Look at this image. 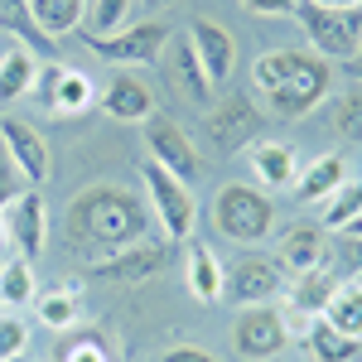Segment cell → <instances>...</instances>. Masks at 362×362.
Here are the masks:
<instances>
[{
    "instance_id": "cell-1",
    "label": "cell",
    "mask_w": 362,
    "mask_h": 362,
    "mask_svg": "<svg viewBox=\"0 0 362 362\" xmlns=\"http://www.w3.org/2000/svg\"><path fill=\"white\" fill-rule=\"evenodd\" d=\"M150 203L136 198L131 189H121V184H92L83 194L68 203V237H73V247L83 242V247H97V251H121V247H136L150 237Z\"/></svg>"
},
{
    "instance_id": "cell-2",
    "label": "cell",
    "mask_w": 362,
    "mask_h": 362,
    "mask_svg": "<svg viewBox=\"0 0 362 362\" xmlns=\"http://www.w3.org/2000/svg\"><path fill=\"white\" fill-rule=\"evenodd\" d=\"M251 78H256V87H261L266 97H271V112L285 116V121H295V116H309L319 102H324V92H329V83H334V68H329L319 54L271 49V54L256 58Z\"/></svg>"
},
{
    "instance_id": "cell-3",
    "label": "cell",
    "mask_w": 362,
    "mask_h": 362,
    "mask_svg": "<svg viewBox=\"0 0 362 362\" xmlns=\"http://www.w3.org/2000/svg\"><path fill=\"white\" fill-rule=\"evenodd\" d=\"M271 223H276V208L271 198L251 184H223L218 198H213V227L223 232L227 242H266L271 237Z\"/></svg>"
},
{
    "instance_id": "cell-4",
    "label": "cell",
    "mask_w": 362,
    "mask_h": 362,
    "mask_svg": "<svg viewBox=\"0 0 362 362\" xmlns=\"http://www.w3.org/2000/svg\"><path fill=\"white\" fill-rule=\"evenodd\" d=\"M140 184L150 194V208L165 227V242H189L194 237V223H198V203H194V189L184 179H174L169 169H160L155 160L140 165Z\"/></svg>"
},
{
    "instance_id": "cell-5",
    "label": "cell",
    "mask_w": 362,
    "mask_h": 362,
    "mask_svg": "<svg viewBox=\"0 0 362 362\" xmlns=\"http://www.w3.org/2000/svg\"><path fill=\"white\" fill-rule=\"evenodd\" d=\"M300 25L324 63H348L362 49V10H324L300 0Z\"/></svg>"
},
{
    "instance_id": "cell-6",
    "label": "cell",
    "mask_w": 362,
    "mask_h": 362,
    "mask_svg": "<svg viewBox=\"0 0 362 362\" xmlns=\"http://www.w3.org/2000/svg\"><path fill=\"white\" fill-rule=\"evenodd\" d=\"M290 348V324L276 305H247L232 324V353L242 362H266Z\"/></svg>"
},
{
    "instance_id": "cell-7",
    "label": "cell",
    "mask_w": 362,
    "mask_h": 362,
    "mask_svg": "<svg viewBox=\"0 0 362 362\" xmlns=\"http://www.w3.org/2000/svg\"><path fill=\"white\" fill-rule=\"evenodd\" d=\"M140 126H145V131H140V140H145L150 160H155L160 169H169V174H174V179H184V184H194L198 174H203V160H198L194 140L184 136V126H179L174 116L150 112Z\"/></svg>"
},
{
    "instance_id": "cell-8",
    "label": "cell",
    "mask_w": 362,
    "mask_h": 362,
    "mask_svg": "<svg viewBox=\"0 0 362 362\" xmlns=\"http://www.w3.org/2000/svg\"><path fill=\"white\" fill-rule=\"evenodd\" d=\"M203 131H208L218 155H237V150L256 145V136L266 131V121H261V112H256V102H251L247 92H232V97H223L208 112V126Z\"/></svg>"
},
{
    "instance_id": "cell-9",
    "label": "cell",
    "mask_w": 362,
    "mask_h": 362,
    "mask_svg": "<svg viewBox=\"0 0 362 362\" xmlns=\"http://www.w3.org/2000/svg\"><path fill=\"white\" fill-rule=\"evenodd\" d=\"M285 290V271L280 261H266V256H242L232 271H223V300L232 305H276V295Z\"/></svg>"
},
{
    "instance_id": "cell-10",
    "label": "cell",
    "mask_w": 362,
    "mask_h": 362,
    "mask_svg": "<svg viewBox=\"0 0 362 362\" xmlns=\"http://www.w3.org/2000/svg\"><path fill=\"white\" fill-rule=\"evenodd\" d=\"M169 266V247L165 242H136V247H121L112 256H102V261H92L87 266V276L92 280H112V285H145L150 276H160Z\"/></svg>"
},
{
    "instance_id": "cell-11",
    "label": "cell",
    "mask_w": 362,
    "mask_h": 362,
    "mask_svg": "<svg viewBox=\"0 0 362 362\" xmlns=\"http://www.w3.org/2000/svg\"><path fill=\"white\" fill-rule=\"evenodd\" d=\"M92 102H97V87L87 73L44 63V73H39V112L44 116H83Z\"/></svg>"
},
{
    "instance_id": "cell-12",
    "label": "cell",
    "mask_w": 362,
    "mask_h": 362,
    "mask_svg": "<svg viewBox=\"0 0 362 362\" xmlns=\"http://www.w3.org/2000/svg\"><path fill=\"white\" fill-rule=\"evenodd\" d=\"M165 44H169V25H160V20L126 25L112 39H87V49L97 58H107V63H155V58H165Z\"/></svg>"
},
{
    "instance_id": "cell-13",
    "label": "cell",
    "mask_w": 362,
    "mask_h": 362,
    "mask_svg": "<svg viewBox=\"0 0 362 362\" xmlns=\"http://www.w3.org/2000/svg\"><path fill=\"white\" fill-rule=\"evenodd\" d=\"M165 73H169V87H174L179 97H189L194 107H208V102H213V83H208V73H203V63H198V49H194L189 34H169Z\"/></svg>"
},
{
    "instance_id": "cell-14",
    "label": "cell",
    "mask_w": 362,
    "mask_h": 362,
    "mask_svg": "<svg viewBox=\"0 0 362 362\" xmlns=\"http://www.w3.org/2000/svg\"><path fill=\"white\" fill-rule=\"evenodd\" d=\"M0 145L10 150V160L20 165V174H25V184H44L49 179V145H44V136L29 126L25 116H0Z\"/></svg>"
},
{
    "instance_id": "cell-15",
    "label": "cell",
    "mask_w": 362,
    "mask_h": 362,
    "mask_svg": "<svg viewBox=\"0 0 362 362\" xmlns=\"http://www.w3.org/2000/svg\"><path fill=\"white\" fill-rule=\"evenodd\" d=\"M189 39H194L198 63H203V73H208L213 92L232 83V68H237V44H232V34H227L223 25H213V20H194Z\"/></svg>"
},
{
    "instance_id": "cell-16",
    "label": "cell",
    "mask_w": 362,
    "mask_h": 362,
    "mask_svg": "<svg viewBox=\"0 0 362 362\" xmlns=\"http://www.w3.org/2000/svg\"><path fill=\"white\" fill-rule=\"evenodd\" d=\"M5 232H10V242L20 247L25 261L44 251V242H49V213H44V194H39V189H25V194L10 203V223H5Z\"/></svg>"
},
{
    "instance_id": "cell-17",
    "label": "cell",
    "mask_w": 362,
    "mask_h": 362,
    "mask_svg": "<svg viewBox=\"0 0 362 362\" xmlns=\"http://www.w3.org/2000/svg\"><path fill=\"white\" fill-rule=\"evenodd\" d=\"M280 271H290V276H309V271H324V261H329V242H324V227H290L285 237H280Z\"/></svg>"
},
{
    "instance_id": "cell-18",
    "label": "cell",
    "mask_w": 362,
    "mask_h": 362,
    "mask_svg": "<svg viewBox=\"0 0 362 362\" xmlns=\"http://www.w3.org/2000/svg\"><path fill=\"white\" fill-rule=\"evenodd\" d=\"M97 102H102V112L112 121H145L155 112V97H150L145 78H136V73H116L112 83L97 92Z\"/></svg>"
},
{
    "instance_id": "cell-19",
    "label": "cell",
    "mask_w": 362,
    "mask_h": 362,
    "mask_svg": "<svg viewBox=\"0 0 362 362\" xmlns=\"http://www.w3.org/2000/svg\"><path fill=\"white\" fill-rule=\"evenodd\" d=\"M251 169H256V179H261L266 189H295V179H300V155H295V145H285V140H256V145H251Z\"/></svg>"
},
{
    "instance_id": "cell-20",
    "label": "cell",
    "mask_w": 362,
    "mask_h": 362,
    "mask_svg": "<svg viewBox=\"0 0 362 362\" xmlns=\"http://www.w3.org/2000/svg\"><path fill=\"white\" fill-rule=\"evenodd\" d=\"M348 184V165H343V155H319L309 169H300V179H295V198L300 203H329Z\"/></svg>"
},
{
    "instance_id": "cell-21",
    "label": "cell",
    "mask_w": 362,
    "mask_h": 362,
    "mask_svg": "<svg viewBox=\"0 0 362 362\" xmlns=\"http://www.w3.org/2000/svg\"><path fill=\"white\" fill-rule=\"evenodd\" d=\"M0 29H10V34H20V44L25 49H39V58H58V44L44 34V29L34 25V10H29V0H0Z\"/></svg>"
},
{
    "instance_id": "cell-22",
    "label": "cell",
    "mask_w": 362,
    "mask_h": 362,
    "mask_svg": "<svg viewBox=\"0 0 362 362\" xmlns=\"http://www.w3.org/2000/svg\"><path fill=\"white\" fill-rule=\"evenodd\" d=\"M338 280L324 276V271H309V276H295V285H285V295H290V314H300V319H319L329 300H334Z\"/></svg>"
},
{
    "instance_id": "cell-23",
    "label": "cell",
    "mask_w": 362,
    "mask_h": 362,
    "mask_svg": "<svg viewBox=\"0 0 362 362\" xmlns=\"http://www.w3.org/2000/svg\"><path fill=\"white\" fill-rule=\"evenodd\" d=\"M305 348L314 353V362H358L362 358V338H348L338 334L329 319H309V334H305Z\"/></svg>"
},
{
    "instance_id": "cell-24",
    "label": "cell",
    "mask_w": 362,
    "mask_h": 362,
    "mask_svg": "<svg viewBox=\"0 0 362 362\" xmlns=\"http://www.w3.org/2000/svg\"><path fill=\"white\" fill-rule=\"evenodd\" d=\"M189 295L198 305H218L223 300V266H218V256L203 242L189 247Z\"/></svg>"
},
{
    "instance_id": "cell-25",
    "label": "cell",
    "mask_w": 362,
    "mask_h": 362,
    "mask_svg": "<svg viewBox=\"0 0 362 362\" xmlns=\"http://www.w3.org/2000/svg\"><path fill=\"white\" fill-rule=\"evenodd\" d=\"M29 10H34V25L58 44L63 34H73V29L83 25L87 0H29Z\"/></svg>"
},
{
    "instance_id": "cell-26",
    "label": "cell",
    "mask_w": 362,
    "mask_h": 362,
    "mask_svg": "<svg viewBox=\"0 0 362 362\" xmlns=\"http://www.w3.org/2000/svg\"><path fill=\"white\" fill-rule=\"evenodd\" d=\"M131 5L136 0H87V15H83V34L87 39H112L131 25Z\"/></svg>"
},
{
    "instance_id": "cell-27",
    "label": "cell",
    "mask_w": 362,
    "mask_h": 362,
    "mask_svg": "<svg viewBox=\"0 0 362 362\" xmlns=\"http://www.w3.org/2000/svg\"><path fill=\"white\" fill-rule=\"evenodd\" d=\"M54 362H116V353H112V338L102 329H78V334H68L58 343Z\"/></svg>"
},
{
    "instance_id": "cell-28",
    "label": "cell",
    "mask_w": 362,
    "mask_h": 362,
    "mask_svg": "<svg viewBox=\"0 0 362 362\" xmlns=\"http://www.w3.org/2000/svg\"><path fill=\"white\" fill-rule=\"evenodd\" d=\"M34 78H39V68H34L29 49H10V54L0 58V102L25 97L29 87H34Z\"/></svg>"
},
{
    "instance_id": "cell-29",
    "label": "cell",
    "mask_w": 362,
    "mask_h": 362,
    "mask_svg": "<svg viewBox=\"0 0 362 362\" xmlns=\"http://www.w3.org/2000/svg\"><path fill=\"white\" fill-rule=\"evenodd\" d=\"M324 319L334 324L338 334L362 338V285H338L329 309H324Z\"/></svg>"
},
{
    "instance_id": "cell-30",
    "label": "cell",
    "mask_w": 362,
    "mask_h": 362,
    "mask_svg": "<svg viewBox=\"0 0 362 362\" xmlns=\"http://www.w3.org/2000/svg\"><path fill=\"white\" fill-rule=\"evenodd\" d=\"M78 314H83V290H49V295H39V319L49 329H73Z\"/></svg>"
},
{
    "instance_id": "cell-31",
    "label": "cell",
    "mask_w": 362,
    "mask_h": 362,
    "mask_svg": "<svg viewBox=\"0 0 362 362\" xmlns=\"http://www.w3.org/2000/svg\"><path fill=\"white\" fill-rule=\"evenodd\" d=\"M0 300L5 305H29L34 300V271H29L25 256H15V261L0 266Z\"/></svg>"
},
{
    "instance_id": "cell-32",
    "label": "cell",
    "mask_w": 362,
    "mask_h": 362,
    "mask_svg": "<svg viewBox=\"0 0 362 362\" xmlns=\"http://www.w3.org/2000/svg\"><path fill=\"white\" fill-rule=\"evenodd\" d=\"M358 213H362V179H358V184H343V189L329 198V208H324V227H338V232H343Z\"/></svg>"
},
{
    "instance_id": "cell-33",
    "label": "cell",
    "mask_w": 362,
    "mask_h": 362,
    "mask_svg": "<svg viewBox=\"0 0 362 362\" xmlns=\"http://www.w3.org/2000/svg\"><path fill=\"white\" fill-rule=\"evenodd\" d=\"M329 126L348 140H362V92H343L329 107Z\"/></svg>"
},
{
    "instance_id": "cell-34",
    "label": "cell",
    "mask_w": 362,
    "mask_h": 362,
    "mask_svg": "<svg viewBox=\"0 0 362 362\" xmlns=\"http://www.w3.org/2000/svg\"><path fill=\"white\" fill-rule=\"evenodd\" d=\"M25 348H29V324L15 319V314H5L0 319V362H15Z\"/></svg>"
},
{
    "instance_id": "cell-35",
    "label": "cell",
    "mask_w": 362,
    "mask_h": 362,
    "mask_svg": "<svg viewBox=\"0 0 362 362\" xmlns=\"http://www.w3.org/2000/svg\"><path fill=\"white\" fill-rule=\"evenodd\" d=\"M20 194H25V174H20L15 160H10V150L0 145V208H10Z\"/></svg>"
},
{
    "instance_id": "cell-36",
    "label": "cell",
    "mask_w": 362,
    "mask_h": 362,
    "mask_svg": "<svg viewBox=\"0 0 362 362\" xmlns=\"http://www.w3.org/2000/svg\"><path fill=\"white\" fill-rule=\"evenodd\" d=\"M343 271L348 276H362V237H348L343 242Z\"/></svg>"
},
{
    "instance_id": "cell-37",
    "label": "cell",
    "mask_w": 362,
    "mask_h": 362,
    "mask_svg": "<svg viewBox=\"0 0 362 362\" xmlns=\"http://www.w3.org/2000/svg\"><path fill=\"white\" fill-rule=\"evenodd\" d=\"M160 362H218V358H213V353H203V348H189V343H184V348H169Z\"/></svg>"
},
{
    "instance_id": "cell-38",
    "label": "cell",
    "mask_w": 362,
    "mask_h": 362,
    "mask_svg": "<svg viewBox=\"0 0 362 362\" xmlns=\"http://www.w3.org/2000/svg\"><path fill=\"white\" fill-rule=\"evenodd\" d=\"M256 15H285V10H295L300 0H247Z\"/></svg>"
},
{
    "instance_id": "cell-39",
    "label": "cell",
    "mask_w": 362,
    "mask_h": 362,
    "mask_svg": "<svg viewBox=\"0 0 362 362\" xmlns=\"http://www.w3.org/2000/svg\"><path fill=\"white\" fill-rule=\"evenodd\" d=\"M309 5H324V10H362V0H309Z\"/></svg>"
},
{
    "instance_id": "cell-40",
    "label": "cell",
    "mask_w": 362,
    "mask_h": 362,
    "mask_svg": "<svg viewBox=\"0 0 362 362\" xmlns=\"http://www.w3.org/2000/svg\"><path fill=\"white\" fill-rule=\"evenodd\" d=\"M343 68H348V73H353V78H358V83H362V49H358V54H353V58H348Z\"/></svg>"
},
{
    "instance_id": "cell-41",
    "label": "cell",
    "mask_w": 362,
    "mask_h": 362,
    "mask_svg": "<svg viewBox=\"0 0 362 362\" xmlns=\"http://www.w3.org/2000/svg\"><path fill=\"white\" fill-rule=\"evenodd\" d=\"M343 232H348V237H362V213H358V218H353L348 227H343Z\"/></svg>"
},
{
    "instance_id": "cell-42",
    "label": "cell",
    "mask_w": 362,
    "mask_h": 362,
    "mask_svg": "<svg viewBox=\"0 0 362 362\" xmlns=\"http://www.w3.org/2000/svg\"><path fill=\"white\" fill-rule=\"evenodd\" d=\"M145 5H150V10H169L174 0H145Z\"/></svg>"
},
{
    "instance_id": "cell-43",
    "label": "cell",
    "mask_w": 362,
    "mask_h": 362,
    "mask_svg": "<svg viewBox=\"0 0 362 362\" xmlns=\"http://www.w3.org/2000/svg\"><path fill=\"white\" fill-rule=\"evenodd\" d=\"M5 237H10V232H5V223H0V247H5Z\"/></svg>"
}]
</instances>
